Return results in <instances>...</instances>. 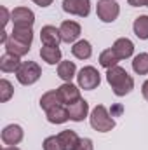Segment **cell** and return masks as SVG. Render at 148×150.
<instances>
[{
	"instance_id": "cell-1",
	"label": "cell",
	"mask_w": 148,
	"mask_h": 150,
	"mask_svg": "<svg viewBox=\"0 0 148 150\" xmlns=\"http://www.w3.org/2000/svg\"><path fill=\"white\" fill-rule=\"evenodd\" d=\"M106 80L115 96H125L134 89V79L118 65L106 70Z\"/></svg>"
},
{
	"instance_id": "cell-2",
	"label": "cell",
	"mask_w": 148,
	"mask_h": 150,
	"mask_svg": "<svg viewBox=\"0 0 148 150\" xmlns=\"http://www.w3.org/2000/svg\"><path fill=\"white\" fill-rule=\"evenodd\" d=\"M91 127L99 133H108L115 127V120L110 117L105 105H96L91 112Z\"/></svg>"
},
{
	"instance_id": "cell-3",
	"label": "cell",
	"mask_w": 148,
	"mask_h": 150,
	"mask_svg": "<svg viewBox=\"0 0 148 150\" xmlns=\"http://www.w3.org/2000/svg\"><path fill=\"white\" fill-rule=\"evenodd\" d=\"M40 75H42V68L35 61H23L16 72V79L23 86H32L40 79Z\"/></svg>"
},
{
	"instance_id": "cell-4",
	"label": "cell",
	"mask_w": 148,
	"mask_h": 150,
	"mask_svg": "<svg viewBox=\"0 0 148 150\" xmlns=\"http://www.w3.org/2000/svg\"><path fill=\"white\" fill-rule=\"evenodd\" d=\"M77 82L78 87L84 91H92L101 84V74L94 68V67H84L78 74H77Z\"/></svg>"
},
{
	"instance_id": "cell-5",
	"label": "cell",
	"mask_w": 148,
	"mask_h": 150,
	"mask_svg": "<svg viewBox=\"0 0 148 150\" xmlns=\"http://www.w3.org/2000/svg\"><path fill=\"white\" fill-rule=\"evenodd\" d=\"M96 14L103 23H113L120 14V5L115 0H98Z\"/></svg>"
},
{
	"instance_id": "cell-6",
	"label": "cell",
	"mask_w": 148,
	"mask_h": 150,
	"mask_svg": "<svg viewBox=\"0 0 148 150\" xmlns=\"http://www.w3.org/2000/svg\"><path fill=\"white\" fill-rule=\"evenodd\" d=\"M11 19L14 23V28H32L35 23V14L28 7H16L11 12Z\"/></svg>"
},
{
	"instance_id": "cell-7",
	"label": "cell",
	"mask_w": 148,
	"mask_h": 150,
	"mask_svg": "<svg viewBox=\"0 0 148 150\" xmlns=\"http://www.w3.org/2000/svg\"><path fill=\"white\" fill-rule=\"evenodd\" d=\"M63 11L73 16L87 18L91 12V0H63Z\"/></svg>"
},
{
	"instance_id": "cell-8",
	"label": "cell",
	"mask_w": 148,
	"mask_h": 150,
	"mask_svg": "<svg viewBox=\"0 0 148 150\" xmlns=\"http://www.w3.org/2000/svg\"><path fill=\"white\" fill-rule=\"evenodd\" d=\"M23 138H25V131L19 124H9L2 131V142L9 147H16L18 143L23 142Z\"/></svg>"
},
{
	"instance_id": "cell-9",
	"label": "cell",
	"mask_w": 148,
	"mask_h": 150,
	"mask_svg": "<svg viewBox=\"0 0 148 150\" xmlns=\"http://www.w3.org/2000/svg\"><path fill=\"white\" fill-rule=\"evenodd\" d=\"M59 32H61L63 42H66V44H75L77 38L80 37L82 28H80V25H78L77 21H63L61 26H59Z\"/></svg>"
},
{
	"instance_id": "cell-10",
	"label": "cell",
	"mask_w": 148,
	"mask_h": 150,
	"mask_svg": "<svg viewBox=\"0 0 148 150\" xmlns=\"http://www.w3.org/2000/svg\"><path fill=\"white\" fill-rule=\"evenodd\" d=\"M58 94H59V98L65 105H72V103L80 100V89L77 86H73L72 82H65L63 86H59Z\"/></svg>"
},
{
	"instance_id": "cell-11",
	"label": "cell",
	"mask_w": 148,
	"mask_h": 150,
	"mask_svg": "<svg viewBox=\"0 0 148 150\" xmlns=\"http://www.w3.org/2000/svg\"><path fill=\"white\" fill-rule=\"evenodd\" d=\"M40 40H42L44 45H59V42L63 38H61L59 28H56L52 25H45L40 30Z\"/></svg>"
},
{
	"instance_id": "cell-12",
	"label": "cell",
	"mask_w": 148,
	"mask_h": 150,
	"mask_svg": "<svg viewBox=\"0 0 148 150\" xmlns=\"http://www.w3.org/2000/svg\"><path fill=\"white\" fill-rule=\"evenodd\" d=\"M68 113H70V120H73V122H82V120L87 117V113H89V103H87L84 98H80L78 101L68 105Z\"/></svg>"
},
{
	"instance_id": "cell-13",
	"label": "cell",
	"mask_w": 148,
	"mask_h": 150,
	"mask_svg": "<svg viewBox=\"0 0 148 150\" xmlns=\"http://www.w3.org/2000/svg\"><path fill=\"white\" fill-rule=\"evenodd\" d=\"M111 49L115 51V54H117L120 59H127V58H131L132 52H134V44H132L129 38L122 37V38H117V40H115V44H113Z\"/></svg>"
},
{
	"instance_id": "cell-14",
	"label": "cell",
	"mask_w": 148,
	"mask_h": 150,
	"mask_svg": "<svg viewBox=\"0 0 148 150\" xmlns=\"http://www.w3.org/2000/svg\"><path fill=\"white\" fill-rule=\"evenodd\" d=\"M40 58L47 65L61 63V49L58 45H44V47H40Z\"/></svg>"
},
{
	"instance_id": "cell-15",
	"label": "cell",
	"mask_w": 148,
	"mask_h": 150,
	"mask_svg": "<svg viewBox=\"0 0 148 150\" xmlns=\"http://www.w3.org/2000/svg\"><path fill=\"white\" fill-rule=\"evenodd\" d=\"M19 67H21V61H19V56H16V54L5 52L0 58V70L4 74H12V72L16 74Z\"/></svg>"
},
{
	"instance_id": "cell-16",
	"label": "cell",
	"mask_w": 148,
	"mask_h": 150,
	"mask_svg": "<svg viewBox=\"0 0 148 150\" xmlns=\"http://www.w3.org/2000/svg\"><path fill=\"white\" fill-rule=\"evenodd\" d=\"M5 52H11V54H16V56H26L30 52V45L18 40L14 37H9V40L5 42Z\"/></svg>"
},
{
	"instance_id": "cell-17",
	"label": "cell",
	"mask_w": 148,
	"mask_h": 150,
	"mask_svg": "<svg viewBox=\"0 0 148 150\" xmlns=\"http://www.w3.org/2000/svg\"><path fill=\"white\" fill-rule=\"evenodd\" d=\"M47 113V120L51 124H65L66 120H70V113H68V108L63 107V105H58L54 108H51Z\"/></svg>"
},
{
	"instance_id": "cell-18",
	"label": "cell",
	"mask_w": 148,
	"mask_h": 150,
	"mask_svg": "<svg viewBox=\"0 0 148 150\" xmlns=\"http://www.w3.org/2000/svg\"><path fill=\"white\" fill-rule=\"evenodd\" d=\"M72 54L77 59H89L91 54H92L91 42H87V40H77L73 44V47H72Z\"/></svg>"
},
{
	"instance_id": "cell-19",
	"label": "cell",
	"mask_w": 148,
	"mask_h": 150,
	"mask_svg": "<svg viewBox=\"0 0 148 150\" xmlns=\"http://www.w3.org/2000/svg\"><path fill=\"white\" fill-rule=\"evenodd\" d=\"M58 105H63V101H61V98H59V94H58V89H56V91H47L45 94H42V98H40V107H42L45 112H49L51 108H54V107H58Z\"/></svg>"
},
{
	"instance_id": "cell-20",
	"label": "cell",
	"mask_w": 148,
	"mask_h": 150,
	"mask_svg": "<svg viewBox=\"0 0 148 150\" xmlns=\"http://www.w3.org/2000/svg\"><path fill=\"white\" fill-rule=\"evenodd\" d=\"M58 138L61 140V143H63L65 150H75L77 149V145H78V142H80L78 134H77L75 131H72V129H65V131H61V133L58 134Z\"/></svg>"
},
{
	"instance_id": "cell-21",
	"label": "cell",
	"mask_w": 148,
	"mask_h": 150,
	"mask_svg": "<svg viewBox=\"0 0 148 150\" xmlns=\"http://www.w3.org/2000/svg\"><path fill=\"white\" fill-rule=\"evenodd\" d=\"M75 75H77V67H75L73 61H61L58 65V77L61 80L72 82V79H73Z\"/></svg>"
},
{
	"instance_id": "cell-22",
	"label": "cell",
	"mask_w": 148,
	"mask_h": 150,
	"mask_svg": "<svg viewBox=\"0 0 148 150\" xmlns=\"http://www.w3.org/2000/svg\"><path fill=\"white\" fill-rule=\"evenodd\" d=\"M120 61V58L115 54V51L113 49H105L101 54H99V65L103 67V68H113V67H117V63Z\"/></svg>"
},
{
	"instance_id": "cell-23",
	"label": "cell",
	"mask_w": 148,
	"mask_h": 150,
	"mask_svg": "<svg viewBox=\"0 0 148 150\" xmlns=\"http://www.w3.org/2000/svg\"><path fill=\"white\" fill-rule=\"evenodd\" d=\"M132 30L136 33V37L141 40H148V16H140L134 19Z\"/></svg>"
},
{
	"instance_id": "cell-24",
	"label": "cell",
	"mask_w": 148,
	"mask_h": 150,
	"mask_svg": "<svg viewBox=\"0 0 148 150\" xmlns=\"http://www.w3.org/2000/svg\"><path fill=\"white\" fill-rule=\"evenodd\" d=\"M132 70L140 75H148V54L147 52H140L138 56H134Z\"/></svg>"
},
{
	"instance_id": "cell-25",
	"label": "cell",
	"mask_w": 148,
	"mask_h": 150,
	"mask_svg": "<svg viewBox=\"0 0 148 150\" xmlns=\"http://www.w3.org/2000/svg\"><path fill=\"white\" fill-rule=\"evenodd\" d=\"M11 37H14V38H18V40H21V42H25V44H28V45H32V42H33V30L32 28H12Z\"/></svg>"
},
{
	"instance_id": "cell-26",
	"label": "cell",
	"mask_w": 148,
	"mask_h": 150,
	"mask_svg": "<svg viewBox=\"0 0 148 150\" xmlns=\"http://www.w3.org/2000/svg\"><path fill=\"white\" fill-rule=\"evenodd\" d=\"M12 94H14L12 84H11L7 79H2V80H0V101H2V103L9 101V100L12 98Z\"/></svg>"
},
{
	"instance_id": "cell-27",
	"label": "cell",
	"mask_w": 148,
	"mask_h": 150,
	"mask_svg": "<svg viewBox=\"0 0 148 150\" xmlns=\"http://www.w3.org/2000/svg\"><path fill=\"white\" fill-rule=\"evenodd\" d=\"M44 150H65L63 147V143H61V140L58 138V134L56 136H47L45 140H44Z\"/></svg>"
},
{
	"instance_id": "cell-28",
	"label": "cell",
	"mask_w": 148,
	"mask_h": 150,
	"mask_svg": "<svg viewBox=\"0 0 148 150\" xmlns=\"http://www.w3.org/2000/svg\"><path fill=\"white\" fill-rule=\"evenodd\" d=\"M75 150H94V145H92V140L91 138H80L78 145Z\"/></svg>"
},
{
	"instance_id": "cell-29",
	"label": "cell",
	"mask_w": 148,
	"mask_h": 150,
	"mask_svg": "<svg viewBox=\"0 0 148 150\" xmlns=\"http://www.w3.org/2000/svg\"><path fill=\"white\" fill-rule=\"evenodd\" d=\"M0 12H2V25L5 26L9 23V19H11V14H9V11L5 7H0Z\"/></svg>"
},
{
	"instance_id": "cell-30",
	"label": "cell",
	"mask_w": 148,
	"mask_h": 150,
	"mask_svg": "<svg viewBox=\"0 0 148 150\" xmlns=\"http://www.w3.org/2000/svg\"><path fill=\"white\" fill-rule=\"evenodd\" d=\"M132 7H148V0H127Z\"/></svg>"
},
{
	"instance_id": "cell-31",
	"label": "cell",
	"mask_w": 148,
	"mask_h": 150,
	"mask_svg": "<svg viewBox=\"0 0 148 150\" xmlns=\"http://www.w3.org/2000/svg\"><path fill=\"white\" fill-rule=\"evenodd\" d=\"M33 2L37 4L38 7H49L52 4V0H33Z\"/></svg>"
},
{
	"instance_id": "cell-32",
	"label": "cell",
	"mask_w": 148,
	"mask_h": 150,
	"mask_svg": "<svg viewBox=\"0 0 148 150\" xmlns=\"http://www.w3.org/2000/svg\"><path fill=\"white\" fill-rule=\"evenodd\" d=\"M141 93H143V98L148 101V80L143 82V86H141Z\"/></svg>"
},
{
	"instance_id": "cell-33",
	"label": "cell",
	"mask_w": 148,
	"mask_h": 150,
	"mask_svg": "<svg viewBox=\"0 0 148 150\" xmlns=\"http://www.w3.org/2000/svg\"><path fill=\"white\" fill-rule=\"evenodd\" d=\"M7 40H9V38H7V32H2V35H0V42L5 45V42H7Z\"/></svg>"
},
{
	"instance_id": "cell-34",
	"label": "cell",
	"mask_w": 148,
	"mask_h": 150,
	"mask_svg": "<svg viewBox=\"0 0 148 150\" xmlns=\"http://www.w3.org/2000/svg\"><path fill=\"white\" fill-rule=\"evenodd\" d=\"M4 150H21V149H18V147H5Z\"/></svg>"
}]
</instances>
